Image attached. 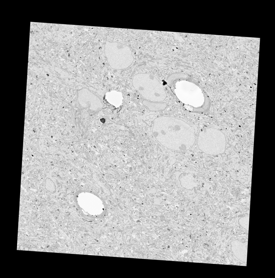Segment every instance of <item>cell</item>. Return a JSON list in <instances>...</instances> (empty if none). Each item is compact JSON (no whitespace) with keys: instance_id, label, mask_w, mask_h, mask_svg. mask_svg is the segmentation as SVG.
Here are the masks:
<instances>
[{"instance_id":"cell-1","label":"cell","mask_w":275,"mask_h":278,"mask_svg":"<svg viewBox=\"0 0 275 278\" xmlns=\"http://www.w3.org/2000/svg\"><path fill=\"white\" fill-rule=\"evenodd\" d=\"M185 122L169 117H157L154 120L153 133L157 140L163 146L170 149L184 150L189 149L188 145L189 135L186 129H183Z\"/></svg>"},{"instance_id":"cell-2","label":"cell","mask_w":275,"mask_h":278,"mask_svg":"<svg viewBox=\"0 0 275 278\" xmlns=\"http://www.w3.org/2000/svg\"><path fill=\"white\" fill-rule=\"evenodd\" d=\"M132 84L135 89L147 100L160 102L167 97L163 85L151 74L143 73L136 74L133 77Z\"/></svg>"},{"instance_id":"cell-5","label":"cell","mask_w":275,"mask_h":278,"mask_svg":"<svg viewBox=\"0 0 275 278\" xmlns=\"http://www.w3.org/2000/svg\"><path fill=\"white\" fill-rule=\"evenodd\" d=\"M143 104L151 111H158L165 109L167 107L165 103L154 102L144 100L142 102Z\"/></svg>"},{"instance_id":"cell-4","label":"cell","mask_w":275,"mask_h":278,"mask_svg":"<svg viewBox=\"0 0 275 278\" xmlns=\"http://www.w3.org/2000/svg\"><path fill=\"white\" fill-rule=\"evenodd\" d=\"M247 242L243 243L238 240L231 243V250L234 256L239 260L247 262Z\"/></svg>"},{"instance_id":"cell-3","label":"cell","mask_w":275,"mask_h":278,"mask_svg":"<svg viewBox=\"0 0 275 278\" xmlns=\"http://www.w3.org/2000/svg\"><path fill=\"white\" fill-rule=\"evenodd\" d=\"M104 52L110 66L116 70L125 69L133 63L132 52L128 45L121 43L107 42Z\"/></svg>"},{"instance_id":"cell-6","label":"cell","mask_w":275,"mask_h":278,"mask_svg":"<svg viewBox=\"0 0 275 278\" xmlns=\"http://www.w3.org/2000/svg\"><path fill=\"white\" fill-rule=\"evenodd\" d=\"M249 216H246L240 218L239 220V224L243 228L248 231Z\"/></svg>"}]
</instances>
